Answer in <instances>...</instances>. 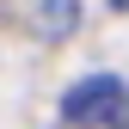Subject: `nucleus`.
<instances>
[{"mask_svg":"<svg viewBox=\"0 0 129 129\" xmlns=\"http://www.w3.org/2000/svg\"><path fill=\"white\" fill-rule=\"evenodd\" d=\"M123 111V80L117 74H86L68 86V99H61V117L68 123H105Z\"/></svg>","mask_w":129,"mask_h":129,"instance_id":"1","label":"nucleus"},{"mask_svg":"<svg viewBox=\"0 0 129 129\" xmlns=\"http://www.w3.org/2000/svg\"><path fill=\"white\" fill-rule=\"evenodd\" d=\"M74 19H80V6H74V0H43L37 31H43V37H68V31H74Z\"/></svg>","mask_w":129,"mask_h":129,"instance_id":"2","label":"nucleus"},{"mask_svg":"<svg viewBox=\"0 0 129 129\" xmlns=\"http://www.w3.org/2000/svg\"><path fill=\"white\" fill-rule=\"evenodd\" d=\"M111 6H129V0H111Z\"/></svg>","mask_w":129,"mask_h":129,"instance_id":"3","label":"nucleus"}]
</instances>
